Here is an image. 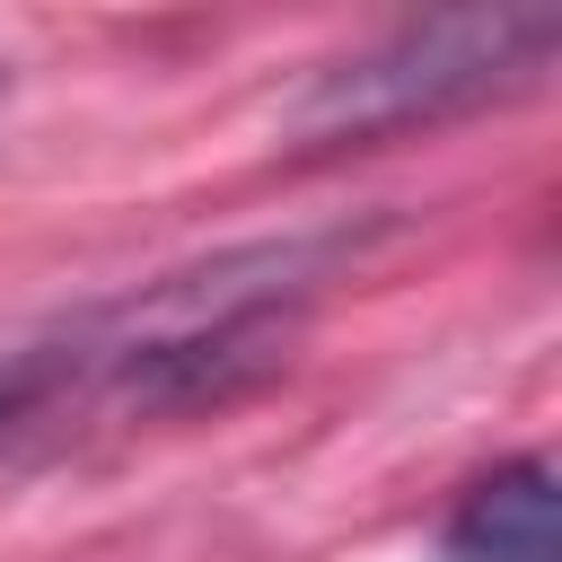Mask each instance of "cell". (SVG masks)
<instances>
[{
    "label": "cell",
    "instance_id": "cell-3",
    "mask_svg": "<svg viewBox=\"0 0 562 562\" xmlns=\"http://www.w3.org/2000/svg\"><path fill=\"white\" fill-rule=\"evenodd\" d=\"M88 378H105L88 316H70V325H61V334H44V342H18V351H0V430H9V422H26L35 404H53V395L88 386Z\"/></svg>",
    "mask_w": 562,
    "mask_h": 562
},
{
    "label": "cell",
    "instance_id": "cell-2",
    "mask_svg": "<svg viewBox=\"0 0 562 562\" xmlns=\"http://www.w3.org/2000/svg\"><path fill=\"white\" fill-rule=\"evenodd\" d=\"M448 562H562V527H553V465L518 457L492 483L465 492V509L439 536Z\"/></svg>",
    "mask_w": 562,
    "mask_h": 562
},
{
    "label": "cell",
    "instance_id": "cell-1",
    "mask_svg": "<svg viewBox=\"0 0 562 562\" xmlns=\"http://www.w3.org/2000/svg\"><path fill=\"white\" fill-rule=\"evenodd\" d=\"M562 44L553 9H457V18H422L395 26L386 44L334 61L299 105L290 132L299 140H378V132H413V123H448L465 105H492L509 88H527Z\"/></svg>",
    "mask_w": 562,
    "mask_h": 562
}]
</instances>
